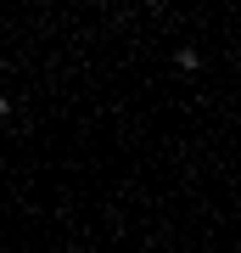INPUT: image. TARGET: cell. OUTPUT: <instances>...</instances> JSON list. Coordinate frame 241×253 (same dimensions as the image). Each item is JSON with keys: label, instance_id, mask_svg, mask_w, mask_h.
Here are the masks:
<instances>
[{"label": "cell", "instance_id": "cell-1", "mask_svg": "<svg viewBox=\"0 0 241 253\" xmlns=\"http://www.w3.org/2000/svg\"><path fill=\"white\" fill-rule=\"evenodd\" d=\"M6 118H11V101H0V124H6Z\"/></svg>", "mask_w": 241, "mask_h": 253}]
</instances>
